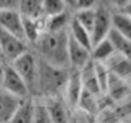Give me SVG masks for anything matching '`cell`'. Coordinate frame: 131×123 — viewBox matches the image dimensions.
<instances>
[{
    "instance_id": "obj_1",
    "label": "cell",
    "mask_w": 131,
    "mask_h": 123,
    "mask_svg": "<svg viewBox=\"0 0 131 123\" xmlns=\"http://www.w3.org/2000/svg\"><path fill=\"white\" fill-rule=\"evenodd\" d=\"M36 55L39 59L51 65L70 70L69 62V31H43L39 40L34 43Z\"/></svg>"
},
{
    "instance_id": "obj_2",
    "label": "cell",
    "mask_w": 131,
    "mask_h": 123,
    "mask_svg": "<svg viewBox=\"0 0 131 123\" xmlns=\"http://www.w3.org/2000/svg\"><path fill=\"white\" fill-rule=\"evenodd\" d=\"M69 73H70L69 70L54 67L39 59V76H37L34 95H39L42 98L63 97Z\"/></svg>"
},
{
    "instance_id": "obj_3",
    "label": "cell",
    "mask_w": 131,
    "mask_h": 123,
    "mask_svg": "<svg viewBox=\"0 0 131 123\" xmlns=\"http://www.w3.org/2000/svg\"><path fill=\"white\" fill-rule=\"evenodd\" d=\"M10 65L23 77V80L30 89V93H34L37 76H39V57L28 49L21 57L16 58L14 62H10Z\"/></svg>"
},
{
    "instance_id": "obj_4",
    "label": "cell",
    "mask_w": 131,
    "mask_h": 123,
    "mask_svg": "<svg viewBox=\"0 0 131 123\" xmlns=\"http://www.w3.org/2000/svg\"><path fill=\"white\" fill-rule=\"evenodd\" d=\"M2 90L8 92L9 95L18 99L30 98V89L23 80V77L16 73V70L10 64H5L3 68V80H2Z\"/></svg>"
},
{
    "instance_id": "obj_5",
    "label": "cell",
    "mask_w": 131,
    "mask_h": 123,
    "mask_svg": "<svg viewBox=\"0 0 131 123\" xmlns=\"http://www.w3.org/2000/svg\"><path fill=\"white\" fill-rule=\"evenodd\" d=\"M0 48H2L6 64H10L18 57H21L24 52L28 50V45L21 37L0 28Z\"/></svg>"
},
{
    "instance_id": "obj_6",
    "label": "cell",
    "mask_w": 131,
    "mask_h": 123,
    "mask_svg": "<svg viewBox=\"0 0 131 123\" xmlns=\"http://www.w3.org/2000/svg\"><path fill=\"white\" fill-rule=\"evenodd\" d=\"M112 15H113V12L110 10L107 5H98L95 8V22H94V28L91 33L92 45L107 39L110 30L113 28Z\"/></svg>"
},
{
    "instance_id": "obj_7",
    "label": "cell",
    "mask_w": 131,
    "mask_h": 123,
    "mask_svg": "<svg viewBox=\"0 0 131 123\" xmlns=\"http://www.w3.org/2000/svg\"><path fill=\"white\" fill-rule=\"evenodd\" d=\"M83 92V83H82L81 71L79 70H72L69 73V79L66 83L64 92H63V98L67 102V105L70 108H76L79 104V99Z\"/></svg>"
},
{
    "instance_id": "obj_8",
    "label": "cell",
    "mask_w": 131,
    "mask_h": 123,
    "mask_svg": "<svg viewBox=\"0 0 131 123\" xmlns=\"http://www.w3.org/2000/svg\"><path fill=\"white\" fill-rule=\"evenodd\" d=\"M45 99V107L48 110V114L52 123H70V107L67 105L63 97H49Z\"/></svg>"
},
{
    "instance_id": "obj_9",
    "label": "cell",
    "mask_w": 131,
    "mask_h": 123,
    "mask_svg": "<svg viewBox=\"0 0 131 123\" xmlns=\"http://www.w3.org/2000/svg\"><path fill=\"white\" fill-rule=\"evenodd\" d=\"M0 28L15 34L24 40V17L18 9L0 10Z\"/></svg>"
},
{
    "instance_id": "obj_10",
    "label": "cell",
    "mask_w": 131,
    "mask_h": 123,
    "mask_svg": "<svg viewBox=\"0 0 131 123\" xmlns=\"http://www.w3.org/2000/svg\"><path fill=\"white\" fill-rule=\"evenodd\" d=\"M91 61V49L78 43L69 36V62H70V70H79L81 71L86 64Z\"/></svg>"
},
{
    "instance_id": "obj_11",
    "label": "cell",
    "mask_w": 131,
    "mask_h": 123,
    "mask_svg": "<svg viewBox=\"0 0 131 123\" xmlns=\"http://www.w3.org/2000/svg\"><path fill=\"white\" fill-rule=\"evenodd\" d=\"M34 116H36V102L27 98L19 102L18 108L8 123H34Z\"/></svg>"
},
{
    "instance_id": "obj_12",
    "label": "cell",
    "mask_w": 131,
    "mask_h": 123,
    "mask_svg": "<svg viewBox=\"0 0 131 123\" xmlns=\"http://www.w3.org/2000/svg\"><path fill=\"white\" fill-rule=\"evenodd\" d=\"M21 101L23 99H18L9 95L8 92L0 90V123H8L10 120Z\"/></svg>"
},
{
    "instance_id": "obj_13",
    "label": "cell",
    "mask_w": 131,
    "mask_h": 123,
    "mask_svg": "<svg viewBox=\"0 0 131 123\" xmlns=\"http://www.w3.org/2000/svg\"><path fill=\"white\" fill-rule=\"evenodd\" d=\"M107 39L113 45V49L118 55H121V57L127 58V59L131 61V40L130 39H127L125 36H122L121 33H118L115 28L110 30Z\"/></svg>"
},
{
    "instance_id": "obj_14",
    "label": "cell",
    "mask_w": 131,
    "mask_h": 123,
    "mask_svg": "<svg viewBox=\"0 0 131 123\" xmlns=\"http://www.w3.org/2000/svg\"><path fill=\"white\" fill-rule=\"evenodd\" d=\"M115 53L116 52L113 49V45L110 43L109 39L98 42L95 45H92V48H91V59L95 62H107Z\"/></svg>"
},
{
    "instance_id": "obj_15",
    "label": "cell",
    "mask_w": 131,
    "mask_h": 123,
    "mask_svg": "<svg viewBox=\"0 0 131 123\" xmlns=\"http://www.w3.org/2000/svg\"><path fill=\"white\" fill-rule=\"evenodd\" d=\"M72 18L69 12H63L60 15L45 18V31L60 33V31H69V25L72 22Z\"/></svg>"
},
{
    "instance_id": "obj_16",
    "label": "cell",
    "mask_w": 131,
    "mask_h": 123,
    "mask_svg": "<svg viewBox=\"0 0 131 123\" xmlns=\"http://www.w3.org/2000/svg\"><path fill=\"white\" fill-rule=\"evenodd\" d=\"M69 36L76 40L78 43H81L83 46H86V48H92V40H91V33L86 30V28H83L74 18H72V22L69 25Z\"/></svg>"
},
{
    "instance_id": "obj_17",
    "label": "cell",
    "mask_w": 131,
    "mask_h": 123,
    "mask_svg": "<svg viewBox=\"0 0 131 123\" xmlns=\"http://www.w3.org/2000/svg\"><path fill=\"white\" fill-rule=\"evenodd\" d=\"M106 92H109V95H112V98L115 99H122L128 93V86H127L125 79L110 73V79H109V85H107Z\"/></svg>"
},
{
    "instance_id": "obj_18",
    "label": "cell",
    "mask_w": 131,
    "mask_h": 123,
    "mask_svg": "<svg viewBox=\"0 0 131 123\" xmlns=\"http://www.w3.org/2000/svg\"><path fill=\"white\" fill-rule=\"evenodd\" d=\"M42 2L43 0H19L18 10L23 17L27 18H43L42 15Z\"/></svg>"
},
{
    "instance_id": "obj_19",
    "label": "cell",
    "mask_w": 131,
    "mask_h": 123,
    "mask_svg": "<svg viewBox=\"0 0 131 123\" xmlns=\"http://www.w3.org/2000/svg\"><path fill=\"white\" fill-rule=\"evenodd\" d=\"M112 21L115 30L131 40V18L122 13L121 10H115L112 15Z\"/></svg>"
},
{
    "instance_id": "obj_20",
    "label": "cell",
    "mask_w": 131,
    "mask_h": 123,
    "mask_svg": "<svg viewBox=\"0 0 131 123\" xmlns=\"http://www.w3.org/2000/svg\"><path fill=\"white\" fill-rule=\"evenodd\" d=\"M64 0H43L42 2V15L43 18H49L54 15H60L63 12H67Z\"/></svg>"
},
{
    "instance_id": "obj_21",
    "label": "cell",
    "mask_w": 131,
    "mask_h": 123,
    "mask_svg": "<svg viewBox=\"0 0 131 123\" xmlns=\"http://www.w3.org/2000/svg\"><path fill=\"white\" fill-rule=\"evenodd\" d=\"M73 18L83 28H86L90 33H92L94 22H95V8L94 9H79V10L74 12Z\"/></svg>"
},
{
    "instance_id": "obj_22",
    "label": "cell",
    "mask_w": 131,
    "mask_h": 123,
    "mask_svg": "<svg viewBox=\"0 0 131 123\" xmlns=\"http://www.w3.org/2000/svg\"><path fill=\"white\" fill-rule=\"evenodd\" d=\"M100 0H76V10L79 9H94L98 6Z\"/></svg>"
},
{
    "instance_id": "obj_23",
    "label": "cell",
    "mask_w": 131,
    "mask_h": 123,
    "mask_svg": "<svg viewBox=\"0 0 131 123\" xmlns=\"http://www.w3.org/2000/svg\"><path fill=\"white\" fill-rule=\"evenodd\" d=\"M86 117H88L86 113L76 108V113H73L72 117H70V123H86Z\"/></svg>"
},
{
    "instance_id": "obj_24",
    "label": "cell",
    "mask_w": 131,
    "mask_h": 123,
    "mask_svg": "<svg viewBox=\"0 0 131 123\" xmlns=\"http://www.w3.org/2000/svg\"><path fill=\"white\" fill-rule=\"evenodd\" d=\"M19 0H0V10L5 9H18Z\"/></svg>"
},
{
    "instance_id": "obj_25",
    "label": "cell",
    "mask_w": 131,
    "mask_h": 123,
    "mask_svg": "<svg viewBox=\"0 0 131 123\" xmlns=\"http://www.w3.org/2000/svg\"><path fill=\"white\" fill-rule=\"evenodd\" d=\"M131 0H107V6H112V8H115L116 10H121V9L127 5V3H130Z\"/></svg>"
},
{
    "instance_id": "obj_26",
    "label": "cell",
    "mask_w": 131,
    "mask_h": 123,
    "mask_svg": "<svg viewBox=\"0 0 131 123\" xmlns=\"http://www.w3.org/2000/svg\"><path fill=\"white\" fill-rule=\"evenodd\" d=\"M121 12H122V13H125L127 17L131 18V2H130V3H127V5H125V6L121 9Z\"/></svg>"
},
{
    "instance_id": "obj_27",
    "label": "cell",
    "mask_w": 131,
    "mask_h": 123,
    "mask_svg": "<svg viewBox=\"0 0 131 123\" xmlns=\"http://www.w3.org/2000/svg\"><path fill=\"white\" fill-rule=\"evenodd\" d=\"M64 3L69 9H76V0H64Z\"/></svg>"
},
{
    "instance_id": "obj_28",
    "label": "cell",
    "mask_w": 131,
    "mask_h": 123,
    "mask_svg": "<svg viewBox=\"0 0 131 123\" xmlns=\"http://www.w3.org/2000/svg\"><path fill=\"white\" fill-rule=\"evenodd\" d=\"M3 68H5V64H0V90H2V80H3Z\"/></svg>"
},
{
    "instance_id": "obj_29",
    "label": "cell",
    "mask_w": 131,
    "mask_h": 123,
    "mask_svg": "<svg viewBox=\"0 0 131 123\" xmlns=\"http://www.w3.org/2000/svg\"><path fill=\"white\" fill-rule=\"evenodd\" d=\"M0 64H6L5 57H3V52H2V48H0Z\"/></svg>"
}]
</instances>
